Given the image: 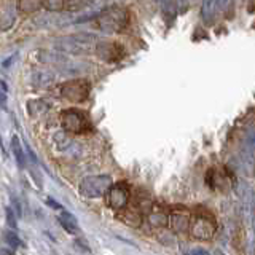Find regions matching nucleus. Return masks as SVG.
<instances>
[{"label":"nucleus","instance_id":"nucleus-1","mask_svg":"<svg viewBox=\"0 0 255 255\" xmlns=\"http://www.w3.org/2000/svg\"><path fill=\"white\" fill-rule=\"evenodd\" d=\"M98 37L90 32H78V34H72L61 37L54 42V48L59 53L66 54H90L96 53L98 48Z\"/></svg>","mask_w":255,"mask_h":255},{"label":"nucleus","instance_id":"nucleus-2","mask_svg":"<svg viewBox=\"0 0 255 255\" xmlns=\"http://www.w3.org/2000/svg\"><path fill=\"white\" fill-rule=\"evenodd\" d=\"M128 10L122 5H110L106 10L99 11L98 26L106 34H118L128 26Z\"/></svg>","mask_w":255,"mask_h":255},{"label":"nucleus","instance_id":"nucleus-3","mask_svg":"<svg viewBox=\"0 0 255 255\" xmlns=\"http://www.w3.org/2000/svg\"><path fill=\"white\" fill-rule=\"evenodd\" d=\"M114 187L112 183V177L106 174H99V175H88L85 177L78 185V191L80 195L85 198H101L104 195L109 193V190Z\"/></svg>","mask_w":255,"mask_h":255},{"label":"nucleus","instance_id":"nucleus-4","mask_svg":"<svg viewBox=\"0 0 255 255\" xmlns=\"http://www.w3.org/2000/svg\"><path fill=\"white\" fill-rule=\"evenodd\" d=\"M61 123H62L64 129L69 132H74V134H83L93 128L90 117L80 109L64 110L61 114Z\"/></svg>","mask_w":255,"mask_h":255},{"label":"nucleus","instance_id":"nucleus-5","mask_svg":"<svg viewBox=\"0 0 255 255\" xmlns=\"http://www.w3.org/2000/svg\"><path fill=\"white\" fill-rule=\"evenodd\" d=\"M61 96L66 101L74 104L85 102L90 96V83L83 78L70 80V82H66L61 86Z\"/></svg>","mask_w":255,"mask_h":255},{"label":"nucleus","instance_id":"nucleus-6","mask_svg":"<svg viewBox=\"0 0 255 255\" xmlns=\"http://www.w3.org/2000/svg\"><path fill=\"white\" fill-rule=\"evenodd\" d=\"M190 235L191 238L199 239V241L212 239L215 235V220L211 215H204V214L195 215L190 225Z\"/></svg>","mask_w":255,"mask_h":255},{"label":"nucleus","instance_id":"nucleus-7","mask_svg":"<svg viewBox=\"0 0 255 255\" xmlns=\"http://www.w3.org/2000/svg\"><path fill=\"white\" fill-rule=\"evenodd\" d=\"M191 212L183 206H175L169 211V227L174 233H185L191 225Z\"/></svg>","mask_w":255,"mask_h":255},{"label":"nucleus","instance_id":"nucleus-8","mask_svg":"<svg viewBox=\"0 0 255 255\" xmlns=\"http://www.w3.org/2000/svg\"><path fill=\"white\" fill-rule=\"evenodd\" d=\"M106 201H107V206L115 211L125 209L128 201H129V188H128V185L123 182L115 183L106 195Z\"/></svg>","mask_w":255,"mask_h":255},{"label":"nucleus","instance_id":"nucleus-9","mask_svg":"<svg viewBox=\"0 0 255 255\" xmlns=\"http://www.w3.org/2000/svg\"><path fill=\"white\" fill-rule=\"evenodd\" d=\"M96 54L107 62H117L123 58V48L117 42H99L96 48Z\"/></svg>","mask_w":255,"mask_h":255},{"label":"nucleus","instance_id":"nucleus-10","mask_svg":"<svg viewBox=\"0 0 255 255\" xmlns=\"http://www.w3.org/2000/svg\"><path fill=\"white\" fill-rule=\"evenodd\" d=\"M16 11H18V5H14L11 2L0 5V30L6 32L14 26Z\"/></svg>","mask_w":255,"mask_h":255},{"label":"nucleus","instance_id":"nucleus-11","mask_svg":"<svg viewBox=\"0 0 255 255\" xmlns=\"http://www.w3.org/2000/svg\"><path fill=\"white\" fill-rule=\"evenodd\" d=\"M147 220L153 228H164L169 225V212H167L163 206L153 204L151 211L147 215Z\"/></svg>","mask_w":255,"mask_h":255},{"label":"nucleus","instance_id":"nucleus-12","mask_svg":"<svg viewBox=\"0 0 255 255\" xmlns=\"http://www.w3.org/2000/svg\"><path fill=\"white\" fill-rule=\"evenodd\" d=\"M59 223H61V227L67 231L69 235H77L78 233V223H77V219L72 215L70 212L67 211H62L61 215L58 217Z\"/></svg>","mask_w":255,"mask_h":255},{"label":"nucleus","instance_id":"nucleus-13","mask_svg":"<svg viewBox=\"0 0 255 255\" xmlns=\"http://www.w3.org/2000/svg\"><path fill=\"white\" fill-rule=\"evenodd\" d=\"M11 151H13V156L18 163L19 169H24L26 167V153H24L22 145H21V140L18 135H11Z\"/></svg>","mask_w":255,"mask_h":255},{"label":"nucleus","instance_id":"nucleus-14","mask_svg":"<svg viewBox=\"0 0 255 255\" xmlns=\"http://www.w3.org/2000/svg\"><path fill=\"white\" fill-rule=\"evenodd\" d=\"M54 80L53 74L48 70H35L34 74H32V85L35 88H43L46 85H50Z\"/></svg>","mask_w":255,"mask_h":255},{"label":"nucleus","instance_id":"nucleus-15","mask_svg":"<svg viewBox=\"0 0 255 255\" xmlns=\"http://www.w3.org/2000/svg\"><path fill=\"white\" fill-rule=\"evenodd\" d=\"M222 3L220 2H204L203 8H201V16L206 22H214L215 14H217V8H220Z\"/></svg>","mask_w":255,"mask_h":255},{"label":"nucleus","instance_id":"nucleus-16","mask_svg":"<svg viewBox=\"0 0 255 255\" xmlns=\"http://www.w3.org/2000/svg\"><path fill=\"white\" fill-rule=\"evenodd\" d=\"M48 109H50V107H48V104L45 101H42V99H32V101L27 102V112H29V115L32 118L45 114Z\"/></svg>","mask_w":255,"mask_h":255},{"label":"nucleus","instance_id":"nucleus-17","mask_svg":"<svg viewBox=\"0 0 255 255\" xmlns=\"http://www.w3.org/2000/svg\"><path fill=\"white\" fill-rule=\"evenodd\" d=\"M123 219H125V222L128 223V225L140 227V223H142V212L137 209V207H131V209L125 211Z\"/></svg>","mask_w":255,"mask_h":255},{"label":"nucleus","instance_id":"nucleus-18","mask_svg":"<svg viewBox=\"0 0 255 255\" xmlns=\"http://www.w3.org/2000/svg\"><path fill=\"white\" fill-rule=\"evenodd\" d=\"M53 142H54V145L58 150H67L70 145H72V139L69 137V135L64 132V131H59V132H56L54 134V137H53Z\"/></svg>","mask_w":255,"mask_h":255},{"label":"nucleus","instance_id":"nucleus-19","mask_svg":"<svg viewBox=\"0 0 255 255\" xmlns=\"http://www.w3.org/2000/svg\"><path fill=\"white\" fill-rule=\"evenodd\" d=\"M40 8H43L42 2H37V0H21L18 3V10L21 13H35Z\"/></svg>","mask_w":255,"mask_h":255},{"label":"nucleus","instance_id":"nucleus-20","mask_svg":"<svg viewBox=\"0 0 255 255\" xmlns=\"http://www.w3.org/2000/svg\"><path fill=\"white\" fill-rule=\"evenodd\" d=\"M3 239H5V243L8 244V247H11V249H18V247H22V241L18 238V235L14 233V231L11 230H6L3 231Z\"/></svg>","mask_w":255,"mask_h":255},{"label":"nucleus","instance_id":"nucleus-21","mask_svg":"<svg viewBox=\"0 0 255 255\" xmlns=\"http://www.w3.org/2000/svg\"><path fill=\"white\" fill-rule=\"evenodd\" d=\"M42 6L51 13H58L66 8V2H62V0H45V2H42Z\"/></svg>","mask_w":255,"mask_h":255},{"label":"nucleus","instance_id":"nucleus-22","mask_svg":"<svg viewBox=\"0 0 255 255\" xmlns=\"http://www.w3.org/2000/svg\"><path fill=\"white\" fill-rule=\"evenodd\" d=\"M5 215H6V225L11 228V231L18 230V215H16L13 207L6 206L5 207Z\"/></svg>","mask_w":255,"mask_h":255},{"label":"nucleus","instance_id":"nucleus-23","mask_svg":"<svg viewBox=\"0 0 255 255\" xmlns=\"http://www.w3.org/2000/svg\"><path fill=\"white\" fill-rule=\"evenodd\" d=\"M88 5H90V2H82V0H70V2H66V8H64V10L74 13V11L83 10V8H86Z\"/></svg>","mask_w":255,"mask_h":255},{"label":"nucleus","instance_id":"nucleus-24","mask_svg":"<svg viewBox=\"0 0 255 255\" xmlns=\"http://www.w3.org/2000/svg\"><path fill=\"white\" fill-rule=\"evenodd\" d=\"M26 151H27V156L32 159V163H35V164H38V158H37V155L34 153V150H32V147L29 145V143L26 142Z\"/></svg>","mask_w":255,"mask_h":255},{"label":"nucleus","instance_id":"nucleus-25","mask_svg":"<svg viewBox=\"0 0 255 255\" xmlns=\"http://www.w3.org/2000/svg\"><path fill=\"white\" fill-rule=\"evenodd\" d=\"M191 255H209V252L203 249V247H195V249L191 251Z\"/></svg>","mask_w":255,"mask_h":255},{"label":"nucleus","instance_id":"nucleus-26","mask_svg":"<svg viewBox=\"0 0 255 255\" xmlns=\"http://www.w3.org/2000/svg\"><path fill=\"white\" fill-rule=\"evenodd\" d=\"M46 204L50 206V207H53V209H62L61 204H59V203H56L54 199H51V198H46Z\"/></svg>","mask_w":255,"mask_h":255},{"label":"nucleus","instance_id":"nucleus-27","mask_svg":"<svg viewBox=\"0 0 255 255\" xmlns=\"http://www.w3.org/2000/svg\"><path fill=\"white\" fill-rule=\"evenodd\" d=\"M0 106H2L3 109H6V96H5V93H0Z\"/></svg>","mask_w":255,"mask_h":255},{"label":"nucleus","instance_id":"nucleus-28","mask_svg":"<svg viewBox=\"0 0 255 255\" xmlns=\"http://www.w3.org/2000/svg\"><path fill=\"white\" fill-rule=\"evenodd\" d=\"M214 255H225V254H223V251L217 249V251H215V252H214Z\"/></svg>","mask_w":255,"mask_h":255}]
</instances>
